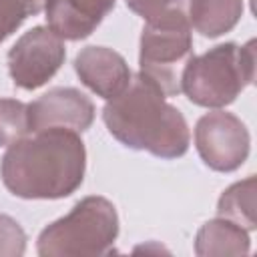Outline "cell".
<instances>
[{"label":"cell","mask_w":257,"mask_h":257,"mask_svg":"<svg viewBox=\"0 0 257 257\" xmlns=\"http://www.w3.org/2000/svg\"><path fill=\"white\" fill-rule=\"evenodd\" d=\"M86 149L76 131H36L8 145L0 177L20 199H62L84 181Z\"/></svg>","instance_id":"1"},{"label":"cell","mask_w":257,"mask_h":257,"mask_svg":"<svg viewBox=\"0 0 257 257\" xmlns=\"http://www.w3.org/2000/svg\"><path fill=\"white\" fill-rule=\"evenodd\" d=\"M108 133L133 151L159 159H179L189 151L191 133L183 112L145 74H133L126 88L102 108Z\"/></svg>","instance_id":"2"},{"label":"cell","mask_w":257,"mask_h":257,"mask_svg":"<svg viewBox=\"0 0 257 257\" xmlns=\"http://www.w3.org/2000/svg\"><path fill=\"white\" fill-rule=\"evenodd\" d=\"M253 78L255 40L245 44L225 42L189 58L181 76V92H185L193 104L223 108L231 104Z\"/></svg>","instance_id":"3"},{"label":"cell","mask_w":257,"mask_h":257,"mask_svg":"<svg viewBox=\"0 0 257 257\" xmlns=\"http://www.w3.org/2000/svg\"><path fill=\"white\" fill-rule=\"evenodd\" d=\"M118 235V215L104 197L80 199L68 215L42 229L36 251L42 257L108 255Z\"/></svg>","instance_id":"4"},{"label":"cell","mask_w":257,"mask_h":257,"mask_svg":"<svg viewBox=\"0 0 257 257\" xmlns=\"http://www.w3.org/2000/svg\"><path fill=\"white\" fill-rule=\"evenodd\" d=\"M193 56V28L185 10L145 20L141 32V74L151 78L167 96L181 92L183 70Z\"/></svg>","instance_id":"5"},{"label":"cell","mask_w":257,"mask_h":257,"mask_svg":"<svg viewBox=\"0 0 257 257\" xmlns=\"http://www.w3.org/2000/svg\"><path fill=\"white\" fill-rule=\"evenodd\" d=\"M249 131L233 112L215 108L195 124V147L201 161L219 173L237 171L249 157Z\"/></svg>","instance_id":"6"},{"label":"cell","mask_w":257,"mask_h":257,"mask_svg":"<svg viewBox=\"0 0 257 257\" xmlns=\"http://www.w3.org/2000/svg\"><path fill=\"white\" fill-rule=\"evenodd\" d=\"M64 58V40L48 26H34L8 50V72L18 88L34 90L60 70Z\"/></svg>","instance_id":"7"},{"label":"cell","mask_w":257,"mask_h":257,"mask_svg":"<svg viewBox=\"0 0 257 257\" xmlns=\"http://www.w3.org/2000/svg\"><path fill=\"white\" fill-rule=\"evenodd\" d=\"M30 133L46 128H68L82 133L94 120L92 100L72 86H56L28 102Z\"/></svg>","instance_id":"8"},{"label":"cell","mask_w":257,"mask_h":257,"mask_svg":"<svg viewBox=\"0 0 257 257\" xmlns=\"http://www.w3.org/2000/svg\"><path fill=\"white\" fill-rule=\"evenodd\" d=\"M74 70L80 82L104 100L120 94L133 78L126 60L106 46L82 48L74 58Z\"/></svg>","instance_id":"9"},{"label":"cell","mask_w":257,"mask_h":257,"mask_svg":"<svg viewBox=\"0 0 257 257\" xmlns=\"http://www.w3.org/2000/svg\"><path fill=\"white\" fill-rule=\"evenodd\" d=\"M114 8V0H46V24L62 40L90 36L102 18Z\"/></svg>","instance_id":"10"},{"label":"cell","mask_w":257,"mask_h":257,"mask_svg":"<svg viewBox=\"0 0 257 257\" xmlns=\"http://www.w3.org/2000/svg\"><path fill=\"white\" fill-rule=\"evenodd\" d=\"M243 16V0H187L191 28L207 38H217L237 26Z\"/></svg>","instance_id":"11"},{"label":"cell","mask_w":257,"mask_h":257,"mask_svg":"<svg viewBox=\"0 0 257 257\" xmlns=\"http://www.w3.org/2000/svg\"><path fill=\"white\" fill-rule=\"evenodd\" d=\"M249 249H251V243H249L247 229L223 217L207 221L195 237V253L201 257L247 255Z\"/></svg>","instance_id":"12"},{"label":"cell","mask_w":257,"mask_h":257,"mask_svg":"<svg viewBox=\"0 0 257 257\" xmlns=\"http://www.w3.org/2000/svg\"><path fill=\"white\" fill-rule=\"evenodd\" d=\"M217 215L237 223L239 227L253 231L257 225L255 219V177H247L243 181L227 187L217 203Z\"/></svg>","instance_id":"13"},{"label":"cell","mask_w":257,"mask_h":257,"mask_svg":"<svg viewBox=\"0 0 257 257\" xmlns=\"http://www.w3.org/2000/svg\"><path fill=\"white\" fill-rule=\"evenodd\" d=\"M28 133V104L16 98H0V147L16 143Z\"/></svg>","instance_id":"14"},{"label":"cell","mask_w":257,"mask_h":257,"mask_svg":"<svg viewBox=\"0 0 257 257\" xmlns=\"http://www.w3.org/2000/svg\"><path fill=\"white\" fill-rule=\"evenodd\" d=\"M26 251L24 229L8 215H0V257H18Z\"/></svg>","instance_id":"15"},{"label":"cell","mask_w":257,"mask_h":257,"mask_svg":"<svg viewBox=\"0 0 257 257\" xmlns=\"http://www.w3.org/2000/svg\"><path fill=\"white\" fill-rule=\"evenodd\" d=\"M124 2L135 14H139L145 20H153L157 16H163L175 10L187 12V0H124Z\"/></svg>","instance_id":"16"},{"label":"cell","mask_w":257,"mask_h":257,"mask_svg":"<svg viewBox=\"0 0 257 257\" xmlns=\"http://www.w3.org/2000/svg\"><path fill=\"white\" fill-rule=\"evenodd\" d=\"M28 10L18 0H0V44L20 28V24L28 18Z\"/></svg>","instance_id":"17"}]
</instances>
